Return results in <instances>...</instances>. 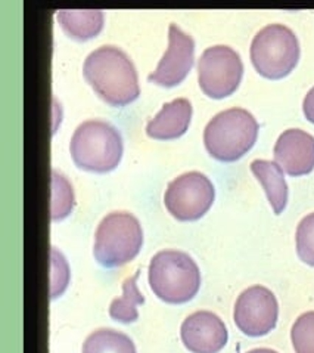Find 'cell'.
Here are the masks:
<instances>
[{"instance_id": "8992f818", "label": "cell", "mask_w": 314, "mask_h": 353, "mask_svg": "<svg viewBox=\"0 0 314 353\" xmlns=\"http://www.w3.org/2000/svg\"><path fill=\"white\" fill-rule=\"evenodd\" d=\"M251 61L261 76L270 80L286 77L300 59V43L294 31L284 24L261 28L251 43Z\"/></svg>"}, {"instance_id": "ac0fdd59", "label": "cell", "mask_w": 314, "mask_h": 353, "mask_svg": "<svg viewBox=\"0 0 314 353\" xmlns=\"http://www.w3.org/2000/svg\"><path fill=\"white\" fill-rule=\"evenodd\" d=\"M72 207H74V191L70 182L56 170H52V219H64L71 213Z\"/></svg>"}, {"instance_id": "9a60e30c", "label": "cell", "mask_w": 314, "mask_h": 353, "mask_svg": "<svg viewBox=\"0 0 314 353\" xmlns=\"http://www.w3.org/2000/svg\"><path fill=\"white\" fill-rule=\"evenodd\" d=\"M56 18L62 30L77 40L95 37L103 27L102 10H59Z\"/></svg>"}, {"instance_id": "603a6c76", "label": "cell", "mask_w": 314, "mask_h": 353, "mask_svg": "<svg viewBox=\"0 0 314 353\" xmlns=\"http://www.w3.org/2000/svg\"><path fill=\"white\" fill-rule=\"evenodd\" d=\"M248 353H278V352L271 349H254V350H249Z\"/></svg>"}, {"instance_id": "7c38bea8", "label": "cell", "mask_w": 314, "mask_h": 353, "mask_svg": "<svg viewBox=\"0 0 314 353\" xmlns=\"http://www.w3.org/2000/svg\"><path fill=\"white\" fill-rule=\"evenodd\" d=\"M275 160L289 176H304L314 169V138L301 129H288L275 145Z\"/></svg>"}, {"instance_id": "5b68a950", "label": "cell", "mask_w": 314, "mask_h": 353, "mask_svg": "<svg viewBox=\"0 0 314 353\" xmlns=\"http://www.w3.org/2000/svg\"><path fill=\"white\" fill-rule=\"evenodd\" d=\"M143 244V231L132 213L114 212L103 217L95 234L93 254L105 268H117L132 262Z\"/></svg>"}, {"instance_id": "52a82bcc", "label": "cell", "mask_w": 314, "mask_h": 353, "mask_svg": "<svg viewBox=\"0 0 314 353\" xmlns=\"http://www.w3.org/2000/svg\"><path fill=\"white\" fill-rule=\"evenodd\" d=\"M244 64L230 46L217 45L204 50L198 62V81L207 97L222 99L238 89L242 81Z\"/></svg>"}, {"instance_id": "277c9868", "label": "cell", "mask_w": 314, "mask_h": 353, "mask_svg": "<svg viewBox=\"0 0 314 353\" xmlns=\"http://www.w3.org/2000/svg\"><path fill=\"white\" fill-rule=\"evenodd\" d=\"M70 152L80 169L95 173L111 172L123 157V138L108 121L87 120L72 134Z\"/></svg>"}, {"instance_id": "e0dca14e", "label": "cell", "mask_w": 314, "mask_h": 353, "mask_svg": "<svg viewBox=\"0 0 314 353\" xmlns=\"http://www.w3.org/2000/svg\"><path fill=\"white\" fill-rule=\"evenodd\" d=\"M83 353H136V346L129 336L115 330H96L86 339Z\"/></svg>"}, {"instance_id": "5bb4252c", "label": "cell", "mask_w": 314, "mask_h": 353, "mask_svg": "<svg viewBox=\"0 0 314 353\" xmlns=\"http://www.w3.org/2000/svg\"><path fill=\"white\" fill-rule=\"evenodd\" d=\"M251 172L263 185L267 200L273 207V212L280 214L288 204V185L280 165L275 161L254 160L251 163Z\"/></svg>"}, {"instance_id": "2e32d148", "label": "cell", "mask_w": 314, "mask_h": 353, "mask_svg": "<svg viewBox=\"0 0 314 353\" xmlns=\"http://www.w3.org/2000/svg\"><path fill=\"white\" fill-rule=\"evenodd\" d=\"M138 276L139 272L125 279L123 284V294L118 299H114L109 306L111 318L118 323L130 324L139 318L138 306L145 302V297L138 288Z\"/></svg>"}, {"instance_id": "30bf717a", "label": "cell", "mask_w": 314, "mask_h": 353, "mask_svg": "<svg viewBox=\"0 0 314 353\" xmlns=\"http://www.w3.org/2000/svg\"><path fill=\"white\" fill-rule=\"evenodd\" d=\"M195 40L176 24L169 28V48L158 67L148 76V80L164 88H173L182 83L193 65Z\"/></svg>"}, {"instance_id": "8fae6325", "label": "cell", "mask_w": 314, "mask_h": 353, "mask_svg": "<svg viewBox=\"0 0 314 353\" xmlns=\"http://www.w3.org/2000/svg\"><path fill=\"white\" fill-rule=\"evenodd\" d=\"M183 345L192 353H218L227 343V328L216 314L200 310L187 316L180 328Z\"/></svg>"}, {"instance_id": "ffe728a7", "label": "cell", "mask_w": 314, "mask_h": 353, "mask_svg": "<svg viewBox=\"0 0 314 353\" xmlns=\"http://www.w3.org/2000/svg\"><path fill=\"white\" fill-rule=\"evenodd\" d=\"M297 253L302 262L314 266V213L307 214L297 228Z\"/></svg>"}, {"instance_id": "ba28073f", "label": "cell", "mask_w": 314, "mask_h": 353, "mask_svg": "<svg viewBox=\"0 0 314 353\" xmlns=\"http://www.w3.org/2000/svg\"><path fill=\"white\" fill-rule=\"evenodd\" d=\"M216 190L205 174L187 172L177 176L167 186L164 204L177 221L193 222L209 210L214 203Z\"/></svg>"}, {"instance_id": "d6986e66", "label": "cell", "mask_w": 314, "mask_h": 353, "mask_svg": "<svg viewBox=\"0 0 314 353\" xmlns=\"http://www.w3.org/2000/svg\"><path fill=\"white\" fill-rule=\"evenodd\" d=\"M295 353H314V312L302 314L291 330Z\"/></svg>"}, {"instance_id": "3957f363", "label": "cell", "mask_w": 314, "mask_h": 353, "mask_svg": "<svg viewBox=\"0 0 314 353\" xmlns=\"http://www.w3.org/2000/svg\"><path fill=\"white\" fill-rule=\"evenodd\" d=\"M258 123L244 108H229L208 121L204 143L211 157L220 161H236L254 147L258 137Z\"/></svg>"}, {"instance_id": "9c48e42d", "label": "cell", "mask_w": 314, "mask_h": 353, "mask_svg": "<svg viewBox=\"0 0 314 353\" xmlns=\"http://www.w3.org/2000/svg\"><path fill=\"white\" fill-rule=\"evenodd\" d=\"M279 318L276 296L263 285H253L239 294L233 319L236 327L249 337H261L275 330Z\"/></svg>"}, {"instance_id": "44dd1931", "label": "cell", "mask_w": 314, "mask_h": 353, "mask_svg": "<svg viewBox=\"0 0 314 353\" xmlns=\"http://www.w3.org/2000/svg\"><path fill=\"white\" fill-rule=\"evenodd\" d=\"M68 276H70V271H68V265L65 262L64 256H62L59 252H56V248H52V287H50L52 299L61 296L62 292L67 288Z\"/></svg>"}, {"instance_id": "6da1fadb", "label": "cell", "mask_w": 314, "mask_h": 353, "mask_svg": "<svg viewBox=\"0 0 314 353\" xmlns=\"http://www.w3.org/2000/svg\"><path fill=\"white\" fill-rule=\"evenodd\" d=\"M83 74L98 95L114 107H124L140 95L138 71L124 50L101 46L85 61Z\"/></svg>"}, {"instance_id": "4fadbf2b", "label": "cell", "mask_w": 314, "mask_h": 353, "mask_svg": "<svg viewBox=\"0 0 314 353\" xmlns=\"http://www.w3.org/2000/svg\"><path fill=\"white\" fill-rule=\"evenodd\" d=\"M192 111L191 102L186 98L167 102L161 111L146 124V133L149 138L160 141L180 138L189 129Z\"/></svg>"}, {"instance_id": "7a4b0ae2", "label": "cell", "mask_w": 314, "mask_h": 353, "mask_svg": "<svg viewBox=\"0 0 314 353\" xmlns=\"http://www.w3.org/2000/svg\"><path fill=\"white\" fill-rule=\"evenodd\" d=\"M148 278L154 294L170 305L189 302L201 287L200 268L189 254L179 250L156 253L151 261Z\"/></svg>"}, {"instance_id": "7402d4cb", "label": "cell", "mask_w": 314, "mask_h": 353, "mask_svg": "<svg viewBox=\"0 0 314 353\" xmlns=\"http://www.w3.org/2000/svg\"><path fill=\"white\" fill-rule=\"evenodd\" d=\"M302 111H304L306 119L314 124V86L308 90L304 102H302Z\"/></svg>"}]
</instances>
